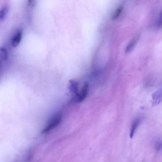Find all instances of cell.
<instances>
[{"mask_svg":"<svg viewBox=\"0 0 162 162\" xmlns=\"http://www.w3.org/2000/svg\"><path fill=\"white\" fill-rule=\"evenodd\" d=\"M62 119V115L60 113L55 114L54 116L50 120L47 125L45 126L43 131V134H46L51 132L52 130L55 129L56 127L59 125Z\"/></svg>","mask_w":162,"mask_h":162,"instance_id":"cell-1","label":"cell"},{"mask_svg":"<svg viewBox=\"0 0 162 162\" xmlns=\"http://www.w3.org/2000/svg\"><path fill=\"white\" fill-rule=\"evenodd\" d=\"M89 91V85L87 83H86L84 86L83 87V89H81L80 92L79 93H77L76 95V101L77 102H81L83 101L86 97Z\"/></svg>","mask_w":162,"mask_h":162,"instance_id":"cell-2","label":"cell"},{"mask_svg":"<svg viewBox=\"0 0 162 162\" xmlns=\"http://www.w3.org/2000/svg\"><path fill=\"white\" fill-rule=\"evenodd\" d=\"M162 101V89L157 91L152 96V103L153 105H158Z\"/></svg>","mask_w":162,"mask_h":162,"instance_id":"cell-3","label":"cell"},{"mask_svg":"<svg viewBox=\"0 0 162 162\" xmlns=\"http://www.w3.org/2000/svg\"><path fill=\"white\" fill-rule=\"evenodd\" d=\"M22 37V32L21 31H18L15 35L14 36L12 41H11V44H12L13 47L15 48L20 44Z\"/></svg>","mask_w":162,"mask_h":162,"instance_id":"cell-4","label":"cell"},{"mask_svg":"<svg viewBox=\"0 0 162 162\" xmlns=\"http://www.w3.org/2000/svg\"><path fill=\"white\" fill-rule=\"evenodd\" d=\"M138 39H139V37H136V38H133L131 40V41L128 44V45H127V46L126 47V49H125V53H128L132 50V49L134 48V47L138 41Z\"/></svg>","mask_w":162,"mask_h":162,"instance_id":"cell-5","label":"cell"},{"mask_svg":"<svg viewBox=\"0 0 162 162\" xmlns=\"http://www.w3.org/2000/svg\"><path fill=\"white\" fill-rule=\"evenodd\" d=\"M69 89L70 91L73 94H75V95L78 93V84L75 80L71 81L70 86H69Z\"/></svg>","mask_w":162,"mask_h":162,"instance_id":"cell-6","label":"cell"},{"mask_svg":"<svg viewBox=\"0 0 162 162\" xmlns=\"http://www.w3.org/2000/svg\"><path fill=\"white\" fill-rule=\"evenodd\" d=\"M140 122H141V119H136L134 121V122H133V124L132 125L131 130V134H130L131 137H133L136 129H137L139 125H140Z\"/></svg>","mask_w":162,"mask_h":162,"instance_id":"cell-7","label":"cell"},{"mask_svg":"<svg viewBox=\"0 0 162 162\" xmlns=\"http://www.w3.org/2000/svg\"><path fill=\"white\" fill-rule=\"evenodd\" d=\"M8 53L7 50L3 47L0 48V59L5 60L8 59Z\"/></svg>","mask_w":162,"mask_h":162,"instance_id":"cell-8","label":"cell"},{"mask_svg":"<svg viewBox=\"0 0 162 162\" xmlns=\"http://www.w3.org/2000/svg\"><path fill=\"white\" fill-rule=\"evenodd\" d=\"M122 10H123V7H122V6H119V7L116 10V11H115V12H114V14H113V17H112V19H113V20L117 19V18L120 15Z\"/></svg>","mask_w":162,"mask_h":162,"instance_id":"cell-9","label":"cell"},{"mask_svg":"<svg viewBox=\"0 0 162 162\" xmlns=\"http://www.w3.org/2000/svg\"><path fill=\"white\" fill-rule=\"evenodd\" d=\"M8 13V7L4 6L1 10H0V20H3L6 17Z\"/></svg>","mask_w":162,"mask_h":162,"instance_id":"cell-10","label":"cell"},{"mask_svg":"<svg viewBox=\"0 0 162 162\" xmlns=\"http://www.w3.org/2000/svg\"><path fill=\"white\" fill-rule=\"evenodd\" d=\"M157 24H158V27H160L162 26V12H161V14L160 15V17L159 18V20Z\"/></svg>","mask_w":162,"mask_h":162,"instance_id":"cell-11","label":"cell"},{"mask_svg":"<svg viewBox=\"0 0 162 162\" xmlns=\"http://www.w3.org/2000/svg\"><path fill=\"white\" fill-rule=\"evenodd\" d=\"M156 148L158 149V150H160V151H161L162 150V141H160L159 142H158L156 144Z\"/></svg>","mask_w":162,"mask_h":162,"instance_id":"cell-12","label":"cell"},{"mask_svg":"<svg viewBox=\"0 0 162 162\" xmlns=\"http://www.w3.org/2000/svg\"><path fill=\"white\" fill-rule=\"evenodd\" d=\"M32 1V0H28V2H29V5H30V4H31Z\"/></svg>","mask_w":162,"mask_h":162,"instance_id":"cell-13","label":"cell"},{"mask_svg":"<svg viewBox=\"0 0 162 162\" xmlns=\"http://www.w3.org/2000/svg\"><path fill=\"white\" fill-rule=\"evenodd\" d=\"M1 65H2V63H1V62H0V67H1Z\"/></svg>","mask_w":162,"mask_h":162,"instance_id":"cell-14","label":"cell"}]
</instances>
